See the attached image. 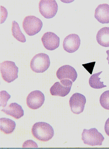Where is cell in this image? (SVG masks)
Masks as SVG:
<instances>
[{
	"mask_svg": "<svg viewBox=\"0 0 109 149\" xmlns=\"http://www.w3.org/2000/svg\"><path fill=\"white\" fill-rule=\"evenodd\" d=\"M32 134L37 140L42 142H47L54 135L53 127L45 122L35 123L32 128Z\"/></svg>",
	"mask_w": 109,
	"mask_h": 149,
	"instance_id": "1",
	"label": "cell"
},
{
	"mask_svg": "<svg viewBox=\"0 0 109 149\" xmlns=\"http://www.w3.org/2000/svg\"><path fill=\"white\" fill-rule=\"evenodd\" d=\"M2 78L7 83H11L18 77V68L15 63L11 61H5L0 65Z\"/></svg>",
	"mask_w": 109,
	"mask_h": 149,
	"instance_id": "2",
	"label": "cell"
},
{
	"mask_svg": "<svg viewBox=\"0 0 109 149\" xmlns=\"http://www.w3.org/2000/svg\"><path fill=\"white\" fill-rule=\"evenodd\" d=\"M50 65L49 56L45 53H39L33 57L30 62V68L36 73H43Z\"/></svg>",
	"mask_w": 109,
	"mask_h": 149,
	"instance_id": "3",
	"label": "cell"
},
{
	"mask_svg": "<svg viewBox=\"0 0 109 149\" xmlns=\"http://www.w3.org/2000/svg\"><path fill=\"white\" fill-rule=\"evenodd\" d=\"M82 140L84 143L91 146H102L105 140L101 133L96 128L84 129L82 134Z\"/></svg>",
	"mask_w": 109,
	"mask_h": 149,
	"instance_id": "4",
	"label": "cell"
},
{
	"mask_svg": "<svg viewBox=\"0 0 109 149\" xmlns=\"http://www.w3.org/2000/svg\"><path fill=\"white\" fill-rule=\"evenodd\" d=\"M43 23L40 19L34 16L26 17L23 22V28L27 34L33 36L42 29Z\"/></svg>",
	"mask_w": 109,
	"mask_h": 149,
	"instance_id": "5",
	"label": "cell"
},
{
	"mask_svg": "<svg viewBox=\"0 0 109 149\" xmlns=\"http://www.w3.org/2000/svg\"><path fill=\"white\" fill-rule=\"evenodd\" d=\"M39 8L43 16L46 19H51L56 15L58 6L55 0H41Z\"/></svg>",
	"mask_w": 109,
	"mask_h": 149,
	"instance_id": "6",
	"label": "cell"
},
{
	"mask_svg": "<svg viewBox=\"0 0 109 149\" xmlns=\"http://www.w3.org/2000/svg\"><path fill=\"white\" fill-rule=\"evenodd\" d=\"M73 83V81L70 79H63L60 80V82H55L50 88L51 95L65 97L71 91Z\"/></svg>",
	"mask_w": 109,
	"mask_h": 149,
	"instance_id": "7",
	"label": "cell"
},
{
	"mask_svg": "<svg viewBox=\"0 0 109 149\" xmlns=\"http://www.w3.org/2000/svg\"><path fill=\"white\" fill-rule=\"evenodd\" d=\"M86 98L80 93H75L70 99L69 104L71 111L75 114L79 115L83 113L85 109Z\"/></svg>",
	"mask_w": 109,
	"mask_h": 149,
	"instance_id": "8",
	"label": "cell"
},
{
	"mask_svg": "<svg viewBox=\"0 0 109 149\" xmlns=\"http://www.w3.org/2000/svg\"><path fill=\"white\" fill-rule=\"evenodd\" d=\"M45 98V95L41 91H32L28 95L26 99L27 104L31 109H38L44 104Z\"/></svg>",
	"mask_w": 109,
	"mask_h": 149,
	"instance_id": "9",
	"label": "cell"
},
{
	"mask_svg": "<svg viewBox=\"0 0 109 149\" xmlns=\"http://www.w3.org/2000/svg\"><path fill=\"white\" fill-rule=\"evenodd\" d=\"M81 40L78 35L71 34L64 39L63 48L68 53H74L80 47Z\"/></svg>",
	"mask_w": 109,
	"mask_h": 149,
	"instance_id": "10",
	"label": "cell"
},
{
	"mask_svg": "<svg viewBox=\"0 0 109 149\" xmlns=\"http://www.w3.org/2000/svg\"><path fill=\"white\" fill-rule=\"evenodd\" d=\"M42 42L46 49L52 51L59 47L60 38L54 33L48 32L42 36Z\"/></svg>",
	"mask_w": 109,
	"mask_h": 149,
	"instance_id": "11",
	"label": "cell"
},
{
	"mask_svg": "<svg viewBox=\"0 0 109 149\" xmlns=\"http://www.w3.org/2000/svg\"><path fill=\"white\" fill-rule=\"evenodd\" d=\"M56 75L60 80L70 79L73 82L76 81L78 77L77 72L74 68L69 65L62 66L59 68L57 71Z\"/></svg>",
	"mask_w": 109,
	"mask_h": 149,
	"instance_id": "12",
	"label": "cell"
},
{
	"mask_svg": "<svg viewBox=\"0 0 109 149\" xmlns=\"http://www.w3.org/2000/svg\"><path fill=\"white\" fill-rule=\"evenodd\" d=\"M95 17L102 24L109 23V5L101 4L97 7L95 13Z\"/></svg>",
	"mask_w": 109,
	"mask_h": 149,
	"instance_id": "13",
	"label": "cell"
},
{
	"mask_svg": "<svg viewBox=\"0 0 109 149\" xmlns=\"http://www.w3.org/2000/svg\"><path fill=\"white\" fill-rule=\"evenodd\" d=\"M2 112L12 116L15 119H19L24 116V110L21 106L16 102L12 103L2 109Z\"/></svg>",
	"mask_w": 109,
	"mask_h": 149,
	"instance_id": "14",
	"label": "cell"
},
{
	"mask_svg": "<svg viewBox=\"0 0 109 149\" xmlns=\"http://www.w3.org/2000/svg\"><path fill=\"white\" fill-rule=\"evenodd\" d=\"M97 41L103 47H109V27H103L100 29L96 36Z\"/></svg>",
	"mask_w": 109,
	"mask_h": 149,
	"instance_id": "15",
	"label": "cell"
},
{
	"mask_svg": "<svg viewBox=\"0 0 109 149\" xmlns=\"http://www.w3.org/2000/svg\"><path fill=\"white\" fill-rule=\"evenodd\" d=\"M16 128V123L10 118H0V130L4 134L9 135L14 131Z\"/></svg>",
	"mask_w": 109,
	"mask_h": 149,
	"instance_id": "16",
	"label": "cell"
},
{
	"mask_svg": "<svg viewBox=\"0 0 109 149\" xmlns=\"http://www.w3.org/2000/svg\"><path fill=\"white\" fill-rule=\"evenodd\" d=\"M12 33L13 37L16 40L21 42L25 43L26 42V39L22 31L20 29L19 24L15 21L12 22Z\"/></svg>",
	"mask_w": 109,
	"mask_h": 149,
	"instance_id": "17",
	"label": "cell"
},
{
	"mask_svg": "<svg viewBox=\"0 0 109 149\" xmlns=\"http://www.w3.org/2000/svg\"><path fill=\"white\" fill-rule=\"evenodd\" d=\"M102 72L103 71H101L100 72L92 75L89 80V83L91 87L95 89H101L102 88L107 87V86L104 85L103 82L100 81L101 78L99 77V76Z\"/></svg>",
	"mask_w": 109,
	"mask_h": 149,
	"instance_id": "18",
	"label": "cell"
},
{
	"mask_svg": "<svg viewBox=\"0 0 109 149\" xmlns=\"http://www.w3.org/2000/svg\"><path fill=\"white\" fill-rule=\"evenodd\" d=\"M100 102L104 109L109 110V91H106L100 96Z\"/></svg>",
	"mask_w": 109,
	"mask_h": 149,
	"instance_id": "19",
	"label": "cell"
},
{
	"mask_svg": "<svg viewBox=\"0 0 109 149\" xmlns=\"http://www.w3.org/2000/svg\"><path fill=\"white\" fill-rule=\"evenodd\" d=\"M11 98V95L6 91H3L0 93V106L1 107H6L7 104V102Z\"/></svg>",
	"mask_w": 109,
	"mask_h": 149,
	"instance_id": "20",
	"label": "cell"
},
{
	"mask_svg": "<svg viewBox=\"0 0 109 149\" xmlns=\"http://www.w3.org/2000/svg\"><path fill=\"white\" fill-rule=\"evenodd\" d=\"M23 148H38V145L36 144V142H34L33 140H29L26 141L24 142L23 145Z\"/></svg>",
	"mask_w": 109,
	"mask_h": 149,
	"instance_id": "21",
	"label": "cell"
},
{
	"mask_svg": "<svg viewBox=\"0 0 109 149\" xmlns=\"http://www.w3.org/2000/svg\"><path fill=\"white\" fill-rule=\"evenodd\" d=\"M7 11L5 8L1 6V24L4 23L7 17Z\"/></svg>",
	"mask_w": 109,
	"mask_h": 149,
	"instance_id": "22",
	"label": "cell"
},
{
	"mask_svg": "<svg viewBox=\"0 0 109 149\" xmlns=\"http://www.w3.org/2000/svg\"><path fill=\"white\" fill-rule=\"evenodd\" d=\"M96 62H91L89 63L85 64H82V65L84 66V68L87 70L89 72L92 74L93 70L94 68Z\"/></svg>",
	"mask_w": 109,
	"mask_h": 149,
	"instance_id": "23",
	"label": "cell"
},
{
	"mask_svg": "<svg viewBox=\"0 0 109 149\" xmlns=\"http://www.w3.org/2000/svg\"><path fill=\"white\" fill-rule=\"evenodd\" d=\"M105 131L106 134L109 136V118L106 122L105 125Z\"/></svg>",
	"mask_w": 109,
	"mask_h": 149,
	"instance_id": "24",
	"label": "cell"
},
{
	"mask_svg": "<svg viewBox=\"0 0 109 149\" xmlns=\"http://www.w3.org/2000/svg\"><path fill=\"white\" fill-rule=\"evenodd\" d=\"M106 53H107V54L108 55V57L107 58V60L108 61V63H109V50H107V51H106Z\"/></svg>",
	"mask_w": 109,
	"mask_h": 149,
	"instance_id": "25",
	"label": "cell"
}]
</instances>
